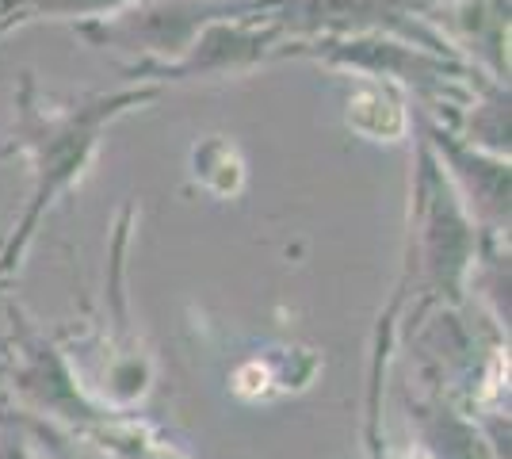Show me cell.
Segmentation results:
<instances>
[{"label":"cell","instance_id":"obj_2","mask_svg":"<svg viewBox=\"0 0 512 459\" xmlns=\"http://www.w3.org/2000/svg\"><path fill=\"white\" fill-rule=\"evenodd\" d=\"M348 108H352L348 111V123L360 134H367V138L394 142V138H402V131H406V111L398 104V96L383 85H363L352 96Z\"/></svg>","mask_w":512,"mask_h":459},{"label":"cell","instance_id":"obj_1","mask_svg":"<svg viewBox=\"0 0 512 459\" xmlns=\"http://www.w3.org/2000/svg\"><path fill=\"white\" fill-rule=\"evenodd\" d=\"M115 104H123V100H107L104 104H96V111H81L77 119H69L62 127H46V138L39 142V173H43V184H39V203L35 207H43L46 199L54 196L62 184L73 180V173H81V165H85L88 150H92V134H96V123L111 115Z\"/></svg>","mask_w":512,"mask_h":459}]
</instances>
